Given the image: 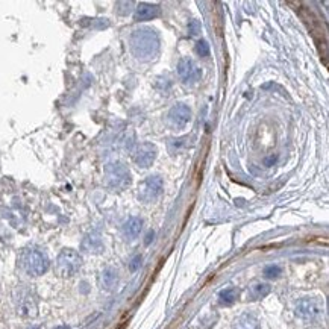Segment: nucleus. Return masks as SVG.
Segmentation results:
<instances>
[{
  "mask_svg": "<svg viewBox=\"0 0 329 329\" xmlns=\"http://www.w3.org/2000/svg\"><path fill=\"white\" fill-rule=\"evenodd\" d=\"M131 50L140 61H152L160 52V35L152 27L135 29L131 35Z\"/></svg>",
  "mask_w": 329,
  "mask_h": 329,
  "instance_id": "1",
  "label": "nucleus"
},
{
  "mask_svg": "<svg viewBox=\"0 0 329 329\" xmlns=\"http://www.w3.org/2000/svg\"><path fill=\"white\" fill-rule=\"evenodd\" d=\"M18 264L29 276H41L49 270V258L47 255L37 247H26L20 252Z\"/></svg>",
  "mask_w": 329,
  "mask_h": 329,
  "instance_id": "2",
  "label": "nucleus"
},
{
  "mask_svg": "<svg viewBox=\"0 0 329 329\" xmlns=\"http://www.w3.org/2000/svg\"><path fill=\"white\" fill-rule=\"evenodd\" d=\"M83 264L82 256L73 250V249H63L59 252L58 258H56V264H55V270L58 273V276L61 278H72L75 276Z\"/></svg>",
  "mask_w": 329,
  "mask_h": 329,
  "instance_id": "3",
  "label": "nucleus"
},
{
  "mask_svg": "<svg viewBox=\"0 0 329 329\" xmlns=\"http://www.w3.org/2000/svg\"><path fill=\"white\" fill-rule=\"evenodd\" d=\"M131 173L126 165L122 163H112L108 164L105 168V182L111 190L123 191L131 185Z\"/></svg>",
  "mask_w": 329,
  "mask_h": 329,
  "instance_id": "4",
  "label": "nucleus"
},
{
  "mask_svg": "<svg viewBox=\"0 0 329 329\" xmlns=\"http://www.w3.org/2000/svg\"><path fill=\"white\" fill-rule=\"evenodd\" d=\"M294 311L296 316L301 317L302 320L316 322L325 314V302L320 297H314V296L302 297L301 301H297Z\"/></svg>",
  "mask_w": 329,
  "mask_h": 329,
  "instance_id": "5",
  "label": "nucleus"
},
{
  "mask_svg": "<svg viewBox=\"0 0 329 329\" xmlns=\"http://www.w3.org/2000/svg\"><path fill=\"white\" fill-rule=\"evenodd\" d=\"M164 190L163 177L158 174L147 176L138 187V199L144 203H152L160 199Z\"/></svg>",
  "mask_w": 329,
  "mask_h": 329,
  "instance_id": "6",
  "label": "nucleus"
},
{
  "mask_svg": "<svg viewBox=\"0 0 329 329\" xmlns=\"http://www.w3.org/2000/svg\"><path fill=\"white\" fill-rule=\"evenodd\" d=\"M191 122V109L185 103L174 105L167 114V123L174 131H182Z\"/></svg>",
  "mask_w": 329,
  "mask_h": 329,
  "instance_id": "7",
  "label": "nucleus"
},
{
  "mask_svg": "<svg viewBox=\"0 0 329 329\" xmlns=\"http://www.w3.org/2000/svg\"><path fill=\"white\" fill-rule=\"evenodd\" d=\"M15 308L21 317H35L38 313L37 301L29 290H20L15 294Z\"/></svg>",
  "mask_w": 329,
  "mask_h": 329,
  "instance_id": "8",
  "label": "nucleus"
},
{
  "mask_svg": "<svg viewBox=\"0 0 329 329\" xmlns=\"http://www.w3.org/2000/svg\"><path fill=\"white\" fill-rule=\"evenodd\" d=\"M132 160L140 168H149L157 160V147L151 143H141L132 152Z\"/></svg>",
  "mask_w": 329,
  "mask_h": 329,
  "instance_id": "9",
  "label": "nucleus"
},
{
  "mask_svg": "<svg viewBox=\"0 0 329 329\" xmlns=\"http://www.w3.org/2000/svg\"><path fill=\"white\" fill-rule=\"evenodd\" d=\"M177 75L184 83H196L200 79L202 72L191 58L185 56L177 64Z\"/></svg>",
  "mask_w": 329,
  "mask_h": 329,
  "instance_id": "10",
  "label": "nucleus"
},
{
  "mask_svg": "<svg viewBox=\"0 0 329 329\" xmlns=\"http://www.w3.org/2000/svg\"><path fill=\"white\" fill-rule=\"evenodd\" d=\"M118 281H120V276L114 267H105L99 275V285L105 291H114L118 285Z\"/></svg>",
  "mask_w": 329,
  "mask_h": 329,
  "instance_id": "11",
  "label": "nucleus"
},
{
  "mask_svg": "<svg viewBox=\"0 0 329 329\" xmlns=\"http://www.w3.org/2000/svg\"><path fill=\"white\" fill-rule=\"evenodd\" d=\"M81 247L83 252L91 253V255H99L105 250V245L102 242L100 235H97V234H88L82 240Z\"/></svg>",
  "mask_w": 329,
  "mask_h": 329,
  "instance_id": "12",
  "label": "nucleus"
},
{
  "mask_svg": "<svg viewBox=\"0 0 329 329\" xmlns=\"http://www.w3.org/2000/svg\"><path fill=\"white\" fill-rule=\"evenodd\" d=\"M161 14V8L158 5H154V3H140L137 8H135V20L137 21H146V20H154L157 18L158 15Z\"/></svg>",
  "mask_w": 329,
  "mask_h": 329,
  "instance_id": "13",
  "label": "nucleus"
},
{
  "mask_svg": "<svg viewBox=\"0 0 329 329\" xmlns=\"http://www.w3.org/2000/svg\"><path fill=\"white\" fill-rule=\"evenodd\" d=\"M232 329H261V326H259V322L255 316L245 313L234 320Z\"/></svg>",
  "mask_w": 329,
  "mask_h": 329,
  "instance_id": "14",
  "label": "nucleus"
},
{
  "mask_svg": "<svg viewBox=\"0 0 329 329\" xmlns=\"http://www.w3.org/2000/svg\"><path fill=\"white\" fill-rule=\"evenodd\" d=\"M143 231V220L140 217H131L123 225V235L128 240H135Z\"/></svg>",
  "mask_w": 329,
  "mask_h": 329,
  "instance_id": "15",
  "label": "nucleus"
},
{
  "mask_svg": "<svg viewBox=\"0 0 329 329\" xmlns=\"http://www.w3.org/2000/svg\"><path fill=\"white\" fill-rule=\"evenodd\" d=\"M270 285L265 282H253L249 288H247V299L249 301H259V299H264L268 293H270Z\"/></svg>",
  "mask_w": 329,
  "mask_h": 329,
  "instance_id": "16",
  "label": "nucleus"
},
{
  "mask_svg": "<svg viewBox=\"0 0 329 329\" xmlns=\"http://www.w3.org/2000/svg\"><path fill=\"white\" fill-rule=\"evenodd\" d=\"M238 296H240V291H238V288L235 287H229V288H225L219 293V302L222 305H234L237 302Z\"/></svg>",
  "mask_w": 329,
  "mask_h": 329,
  "instance_id": "17",
  "label": "nucleus"
},
{
  "mask_svg": "<svg viewBox=\"0 0 329 329\" xmlns=\"http://www.w3.org/2000/svg\"><path fill=\"white\" fill-rule=\"evenodd\" d=\"M262 273H264V276H265L267 279H276V278L281 276L282 268H281L279 265H276V264H272V265H267V267L264 268Z\"/></svg>",
  "mask_w": 329,
  "mask_h": 329,
  "instance_id": "18",
  "label": "nucleus"
},
{
  "mask_svg": "<svg viewBox=\"0 0 329 329\" xmlns=\"http://www.w3.org/2000/svg\"><path fill=\"white\" fill-rule=\"evenodd\" d=\"M196 53L199 55V56H202V58H206L208 55H209V44L206 43V41H199L197 44H196Z\"/></svg>",
  "mask_w": 329,
  "mask_h": 329,
  "instance_id": "19",
  "label": "nucleus"
},
{
  "mask_svg": "<svg viewBox=\"0 0 329 329\" xmlns=\"http://www.w3.org/2000/svg\"><path fill=\"white\" fill-rule=\"evenodd\" d=\"M200 29H202V26H200V23H199L197 20L190 21V24H188V32H190V35H197V34L200 32Z\"/></svg>",
  "mask_w": 329,
  "mask_h": 329,
  "instance_id": "20",
  "label": "nucleus"
},
{
  "mask_svg": "<svg viewBox=\"0 0 329 329\" xmlns=\"http://www.w3.org/2000/svg\"><path fill=\"white\" fill-rule=\"evenodd\" d=\"M141 261H143L141 255H137V256H134V258H132V261H131V264H129V268H131V272H135V270H138V268H140V265H141Z\"/></svg>",
  "mask_w": 329,
  "mask_h": 329,
  "instance_id": "21",
  "label": "nucleus"
},
{
  "mask_svg": "<svg viewBox=\"0 0 329 329\" xmlns=\"http://www.w3.org/2000/svg\"><path fill=\"white\" fill-rule=\"evenodd\" d=\"M154 235H155V234H154V231L149 232V234H147V237H146V242H144V243H146V245H151V242L154 240Z\"/></svg>",
  "mask_w": 329,
  "mask_h": 329,
  "instance_id": "22",
  "label": "nucleus"
},
{
  "mask_svg": "<svg viewBox=\"0 0 329 329\" xmlns=\"http://www.w3.org/2000/svg\"><path fill=\"white\" fill-rule=\"evenodd\" d=\"M55 329H70L69 326H66V325H63V326H56Z\"/></svg>",
  "mask_w": 329,
  "mask_h": 329,
  "instance_id": "23",
  "label": "nucleus"
}]
</instances>
